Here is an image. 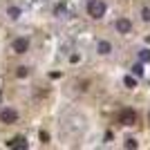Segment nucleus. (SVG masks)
Returning a JSON list of instances; mask_svg holds the SVG:
<instances>
[{"label": "nucleus", "mask_w": 150, "mask_h": 150, "mask_svg": "<svg viewBox=\"0 0 150 150\" xmlns=\"http://www.w3.org/2000/svg\"><path fill=\"white\" fill-rule=\"evenodd\" d=\"M108 11V5L103 2V0H90L88 2V16L94 20H101L103 16H105Z\"/></svg>", "instance_id": "1"}, {"label": "nucleus", "mask_w": 150, "mask_h": 150, "mask_svg": "<svg viewBox=\"0 0 150 150\" xmlns=\"http://www.w3.org/2000/svg\"><path fill=\"white\" fill-rule=\"evenodd\" d=\"M11 50L16 52V54H25V52L29 50V38H25V36L16 38V40L11 43Z\"/></svg>", "instance_id": "2"}, {"label": "nucleus", "mask_w": 150, "mask_h": 150, "mask_svg": "<svg viewBox=\"0 0 150 150\" xmlns=\"http://www.w3.org/2000/svg\"><path fill=\"white\" fill-rule=\"evenodd\" d=\"M0 121H2V123H16V121H18V112L11 110V108H7V110L0 112Z\"/></svg>", "instance_id": "3"}, {"label": "nucleus", "mask_w": 150, "mask_h": 150, "mask_svg": "<svg viewBox=\"0 0 150 150\" xmlns=\"http://www.w3.org/2000/svg\"><path fill=\"white\" fill-rule=\"evenodd\" d=\"M114 29L119 31V34H130V31H132V23H130L128 18H117Z\"/></svg>", "instance_id": "4"}, {"label": "nucleus", "mask_w": 150, "mask_h": 150, "mask_svg": "<svg viewBox=\"0 0 150 150\" xmlns=\"http://www.w3.org/2000/svg\"><path fill=\"white\" fill-rule=\"evenodd\" d=\"M119 119H121V123H123V125H132L134 121H137V114L132 112V110H123Z\"/></svg>", "instance_id": "5"}, {"label": "nucleus", "mask_w": 150, "mask_h": 150, "mask_svg": "<svg viewBox=\"0 0 150 150\" xmlns=\"http://www.w3.org/2000/svg\"><path fill=\"white\" fill-rule=\"evenodd\" d=\"M96 52H99L101 56H108V54L112 52V45L108 43V40H99V43H96Z\"/></svg>", "instance_id": "6"}, {"label": "nucleus", "mask_w": 150, "mask_h": 150, "mask_svg": "<svg viewBox=\"0 0 150 150\" xmlns=\"http://www.w3.org/2000/svg\"><path fill=\"white\" fill-rule=\"evenodd\" d=\"M7 148H25L27 150V139L16 137V139H11V141H7Z\"/></svg>", "instance_id": "7"}, {"label": "nucleus", "mask_w": 150, "mask_h": 150, "mask_svg": "<svg viewBox=\"0 0 150 150\" xmlns=\"http://www.w3.org/2000/svg\"><path fill=\"white\" fill-rule=\"evenodd\" d=\"M7 16H9V20H18L23 16V9L20 7H7Z\"/></svg>", "instance_id": "8"}, {"label": "nucleus", "mask_w": 150, "mask_h": 150, "mask_svg": "<svg viewBox=\"0 0 150 150\" xmlns=\"http://www.w3.org/2000/svg\"><path fill=\"white\" fill-rule=\"evenodd\" d=\"M123 85H125V88H128V90H134V88H137V79H134V76H132V74L123 76Z\"/></svg>", "instance_id": "9"}, {"label": "nucleus", "mask_w": 150, "mask_h": 150, "mask_svg": "<svg viewBox=\"0 0 150 150\" xmlns=\"http://www.w3.org/2000/svg\"><path fill=\"white\" fill-rule=\"evenodd\" d=\"M144 72H146V69H144V63H141V61L132 65V74L137 76V79H141V76H144Z\"/></svg>", "instance_id": "10"}, {"label": "nucleus", "mask_w": 150, "mask_h": 150, "mask_svg": "<svg viewBox=\"0 0 150 150\" xmlns=\"http://www.w3.org/2000/svg\"><path fill=\"white\" fill-rule=\"evenodd\" d=\"M139 61L141 63H150V50H139Z\"/></svg>", "instance_id": "11"}, {"label": "nucleus", "mask_w": 150, "mask_h": 150, "mask_svg": "<svg viewBox=\"0 0 150 150\" xmlns=\"http://www.w3.org/2000/svg\"><path fill=\"white\" fill-rule=\"evenodd\" d=\"M141 18H144L146 23H150V7H144V9H141Z\"/></svg>", "instance_id": "12"}, {"label": "nucleus", "mask_w": 150, "mask_h": 150, "mask_svg": "<svg viewBox=\"0 0 150 150\" xmlns=\"http://www.w3.org/2000/svg\"><path fill=\"white\" fill-rule=\"evenodd\" d=\"M54 13H56V16H58V18H63V16H65V7H56V11H54Z\"/></svg>", "instance_id": "13"}, {"label": "nucleus", "mask_w": 150, "mask_h": 150, "mask_svg": "<svg viewBox=\"0 0 150 150\" xmlns=\"http://www.w3.org/2000/svg\"><path fill=\"white\" fill-rule=\"evenodd\" d=\"M125 148H137V141L134 139H125Z\"/></svg>", "instance_id": "14"}, {"label": "nucleus", "mask_w": 150, "mask_h": 150, "mask_svg": "<svg viewBox=\"0 0 150 150\" xmlns=\"http://www.w3.org/2000/svg\"><path fill=\"white\" fill-rule=\"evenodd\" d=\"M27 74H29V69H27V67H18V76H27Z\"/></svg>", "instance_id": "15"}]
</instances>
